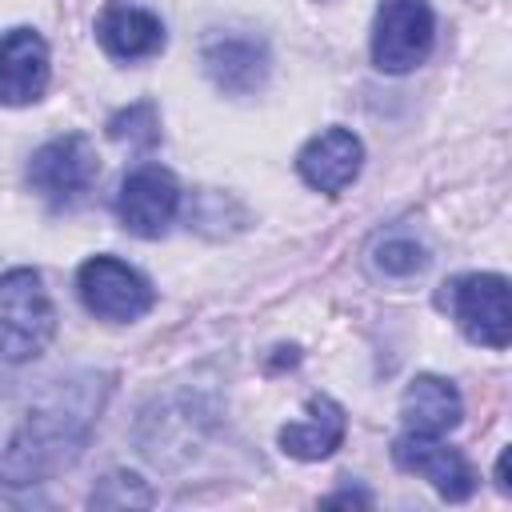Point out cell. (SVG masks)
Masks as SVG:
<instances>
[{"instance_id": "1", "label": "cell", "mask_w": 512, "mask_h": 512, "mask_svg": "<svg viewBox=\"0 0 512 512\" xmlns=\"http://www.w3.org/2000/svg\"><path fill=\"white\" fill-rule=\"evenodd\" d=\"M104 392H108V384L96 376H80V380L52 388L28 412L20 432L12 436V444L0 460V476L8 484H36V480L68 468L92 432Z\"/></svg>"}, {"instance_id": "2", "label": "cell", "mask_w": 512, "mask_h": 512, "mask_svg": "<svg viewBox=\"0 0 512 512\" xmlns=\"http://www.w3.org/2000/svg\"><path fill=\"white\" fill-rule=\"evenodd\" d=\"M56 332L52 300L32 268H12L0 276V356L20 364L48 348Z\"/></svg>"}, {"instance_id": "3", "label": "cell", "mask_w": 512, "mask_h": 512, "mask_svg": "<svg viewBox=\"0 0 512 512\" xmlns=\"http://www.w3.org/2000/svg\"><path fill=\"white\" fill-rule=\"evenodd\" d=\"M96 176H100L96 148L80 132H68V136L48 140L44 148L32 152V164H28V184L48 204H56V208L76 204L92 188Z\"/></svg>"}, {"instance_id": "4", "label": "cell", "mask_w": 512, "mask_h": 512, "mask_svg": "<svg viewBox=\"0 0 512 512\" xmlns=\"http://www.w3.org/2000/svg\"><path fill=\"white\" fill-rule=\"evenodd\" d=\"M448 304L468 340L484 348H508L512 312H508V280L496 272H472L448 284Z\"/></svg>"}, {"instance_id": "5", "label": "cell", "mask_w": 512, "mask_h": 512, "mask_svg": "<svg viewBox=\"0 0 512 512\" xmlns=\"http://www.w3.org/2000/svg\"><path fill=\"white\" fill-rule=\"evenodd\" d=\"M76 288H80V300H84V308L92 316L116 320V324L140 320L152 308V300H156L152 284L136 268H128V264H120L112 256H92L80 268Z\"/></svg>"}, {"instance_id": "6", "label": "cell", "mask_w": 512, "mask_h": 512, "mask_svg": "<svg viewBox=\"0 0 512 512\" xmlns=\"http://www.w3.org/2000/svg\"><path fill=\"white\" fill-rule=\"evenodd\" d=\"M432 48V8L424 0H380L372 60L380 72H408Z\"/></svg>"}, {"instance_id": "7", "label": "cell", "mask_w": 512, "mask_h": 512, "mask_svg": "<svg viewBox=\"0 0 512 512\" xmlns=\"http://www.w3.org/2000/svg\"><path fill=\"white\" fill-rule=\"evenodd\" d=\"M176 208H180V188H176L172 172L160 164L136 168L120 184V196H116V216L136 236H160L172 224Z\"/></svg>"}, {"instance_id": "8", "label": "cell", "mask_w": 512, "mask_h": 512, "mask_svg": "<svg viewBox=\"0 0 512 512\" xmlns=\"http://www.w3.org/2000/svg\"><path fill=\"white\" fill-rule=\"evenodd\" d=\"M392 456L404 472H420L424 480H432V488L444 496V500H468L472 488H476V476L468 468V460L440 444L436 436H420V432H404L396 444H392Z\"/></svg>"}, {"instance_id": "9", "label": "cell", "mask_w": 512, "mask_h": 512, "mask_svg": "<svg viewBox=\"0 0 512 512\" xmlns=\"http://www.w3.org/2000/svg\"><path fill=\"white\" fill-rule=\"evenodd\" d=\"M48 84V44L32 28L0 36V104H32Z\"/></svg>"}, {"instance_id": "10", "label": "cell", "mask_w": 512, "mask_h": 512, "mask_svg": "<svg viewBox=\"0 0 512 512\" xmlns=\"http://www.w3.org/2000/svg\"><path fill=\"white\" fill-rule=\"evenodd\" d=\"M360 160H364L360 140H356L348 128H328V132H320V136H312V140L304 144L296 168H300V176H304L316 192L336 196V192H344V188L356 180Z\"/></svg>"}, {"instance_id": "11", "label": "cell", "mask_w": 512, "mask_h": 512, "mask_svg": "<svg viewBox=\"0 0 512 512\" xmlns=\"http://www.w3.org/2000/svg\"><path fill=\"white\" fill-rule=\"evenodd\" d=\"M96 36H100L104 52L116 60H140V56H152L164 48V24L148 8L124 4V0H112L100 12Z\"/></svg>"}, {"instance_id": "12", "label": "cell", "mask_w": 512, "mask_h": 512, "mask_svg": "<svg viewBox=\"0 0 512 512\" xmlns=\"http://www.w3.org/2000/svg\"><path fill=\"white\" fill-rule=\"evenodd\" d=\"M204 68L224 92H252L268 76V52L252 36H224L204 48Z\"/></svg>"}, {"instance_id": "13", "label": "cell", "mask_w": 512, "mask_h": 512, "mask_svg": "<svg viewBox=\"0 0 512 512\" xmlns=\"http://www.w3.org/2000/svg\"><path fill=\"white\" fill-rule=\"evenodd\" d=\"M400 412H404V424L408 432H420V436H440L448 428L460 424V392L440 380V376H416L408 388H404V400H400Z\"/></svg>"}, {"instance_id": "14", "label": "cell", "mask_w": 512, "mask_h": 512, "mask_svg": "<svg viewBox=\"0 0 512 512\" xmlns=\"http://www.w3.org/2000/svg\"><path fill=\"white\" fill-rule=\"evenodd\" d=\"M340 440H344V408L328 396H312L308 416L280 428V448L296 460H320V456L336 452Z\"/></svg>"}, {"instance_id": "15", "label": "cell", "mask_w": 512, "mask_h": 512, "mask_svg": "<svg viewBox=\"0 0 512 512\" xmlns=\"http://www.w3.org/2000/svg\"><path fill=\"white\" fill-rule=\"evenodd\" d=\"M108 136L120 140V144H132V148H148L160 140V120H156V108L152 104H128L124 112H116L108 120Z\"/></svg>"}, {"instance_id": "16", "label": "cell", "mask_w": 512, "mask_h": 512, "mask_svg": "<svg viewBox=\"0 0 512 512\" xmlns=\"http://www.w3.org/2000/svg\"><path fill=\"white\" fill-rule=\"evenodd\" d=\"M92 504L96 508H148L152 504V492L144 488V480L140 476H132V472H112V476H104L100 480V488L92 492Z\"/></svg>"}, {"instance_id": "17", "label": "cell", "mask_w": 512, "mask_h": 512, "mask_svg": "<svg viewBox=\"0 0 512 512\" xmlns=\"http://www.w3.org/2000/svg\"><path fill=\"white\" fill-rule=\"evenodd\" d=\"M424 264H428V256L412 236H388L376 244V268H384L388 276H412Z\"/></svg>"}, {"instance_id": "18", "label": "cell", "mask_w": 512, "mask_h": 512, "mask_svg": "<svg viewBox=\"0 0 512 512\" xmlns=\"http://www.w3.org/2000/svg\"><path fill=\"white\" fill-rule=\"evenodd\" d=\"M496 484H500V492H508L512 484H508V452L496 460Z\"/></svg>"}]
</instances>
